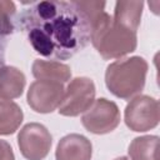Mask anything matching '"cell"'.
Segmentation results:
<instances>
[{"label": "cell", "mask_w": 160, "mask_h": 160, "mask_svg": "<svg viewBox=\"0 0 160 160\" xmlns=\"http://www.w3.org/2000/svg\"><path fill=\"white\" fill-rule=\"evenodd\" d=\"M142 6V1H118L115 4L112 20L128 29L136 31L141 19Z\"/></svg>", "instance_id": "12"}, {"label": "cell", "mask_w": 160, "mask_h": 160, "mask_svg": "<svg viewBox=\"0 0 160 160\" xmlns=\"http://www.w3.org/2000/svg\"><path fill=\"white\" fill-rule=\"evenodd\" d=\"M0 160H15L12 149L5 140H0Z\"/></svg>", "instance_id": "16"}, {"label": "cell", "mask_w": 160, "mask_h": 160, "mask_svg": "<svg viewBox=\"0 0 160 160\" xmlns=\"http://www.w3.org/2000/svg\"><path fill=\"white\" fill-rule=\"evenodd\" d=\"M22 110L10 99L0 96V135H10L22 121Z\"/></svg>", "instance_id": "13"}, {"label": "cell", "mask_w": 160, "mask_h": 160, "mask_svg": "<svg viewBox=\"0 0 160 160\" xmlns=\"http://www.w3.org/2000/svg\"><path fill=\"white\" fill-rule=\"evenodd\" d=\"M32 75L41 81L64 84L70 79L71 70L68 65L59 61H46L38 59L32 64Z\"/></svg>", "instance_id": "10"}, {"label": "cell", "mask_w": 160, "mask_h": 160, "mask_svg": "<svg viewBox=\"0 0 160 160\" xmlns=\"http://www.w3.org/2000/svg\"><path fill=\"white\" fill-rule=\"evenodd\" d=\"M18 145L28 160H42L51 148V135L48 129L38 122L26 124L18 135Z\"/></svg>", "instance_id": "7"}, {"label": "cell", "mask_w": 160, "mask_h": 160, "mask_svg": "<svg viewBox=\"0 0 160 160\" xmlns=\"http://www.w3.org/2000/svg\"><path fill=\"white\" fill-rule=\"evenodd\" d=\"M92 146L88 138L80 134L64 136L55 151L56 160H91Z\"/></svg>", "instance_id": "9"}, {"label": "cell", "mask_w": 160, "mask_h": 160, "mask_svg": "<svg viewBox=\"0 0 160 160\" xmlns=\"http://www.w3.org/2000/svg\"><path fill=\"white\" fill-rule=\"evenodd\" d=\"M15 12V5L12 1L0 0V64L2 62L4 52V36L10 34L12 30L11 18Z\"/></svg>", "instance_id": "15"}, {"label": "cell", "mask_w": 160, "mask_h": 160, "mask_svg": "<svg viewBox=\"0 0 160 160\" xmlns=\"http://www.w3.org/2000/svg\"><path fill=\"white\" fill-rule=\"evenodd\" d=\"M159 102L151 96H135L125 108V124L132 131L142 132L154 129L159 124Z\"/></svg>", "instance_id": "5"}, {"label": "cell", "mask_w": 160, "mask_h": 160, "mask_svg": "<svg viewBox=\"0 0 160 160\" xmlns=\"http://www.w3.org/2000/svg\"><path fill=\"white\" fill-rule=\"evenodd\" d=\"M90 40L104 59H118L136 49V31L112 20L105 11L91 25Z\"/></svg>", "instance_id": "2"}, {"label": "cell", "mask_w": 160, "mask_h": 160, "mask_svg": "<svg viewBox=\"0 0 160 160\" xmlns=\"http://www.w3.org/2000/svg\"><path fill=\"white\" fill-rule=\"evenodd\" d=\"M159 138L146 135L135 138L129 145V155L131 160H159Z\"/></svg>", "instance_id": "14"}, {"label": "cell", "mask_w": 160, "mask_h": 160, "mask_svg": "<svg viewBox=\"0 0 160 160\" xmlns=\"http://www.w3.org/2000/svg\"><path fill=\"white\" fill-rule=\"evenodd\" d=\"M64 91L65 89L60 82L36 80L28 90V104L36 112H51L59 108Z\"/></svg>", "instance_id": "8"}, {"label": "cell", "mask_w": 160, "mask_h": 160, "mask_svg": "<svg viewBox=\"0 0 160 160\" xmlns=\"http://www.w3.org/2000/svg\"><path fill=\"white\" fill-rule=\"evenodd\" d=\"M36 52L48 58L69 59L90 40L91 24L75 1H40L20 19Z\"/></svg>", "instance_id": "1"}, {"label": "cell", "mask_w": 160, "mask_h": 160, "mask_svg": "<svg viewBox=\"0 0 160 160\" xmlns=\"http://www.w3.org/2000/svg\"><path fill=\"white\" fill-rule=\"evenodd\" d=\"M115 160H128V158H125V156H120V158H116Z\"/></svg>", "instance_id": "17"}, {"label": "cell", "mask_w": 160, "mask_h": 160, "mask_svg": "<svg viewBox=\"0 0 160 160\" xmlns=\"http://www.w3.org/2000/svg\"><path fill=\"white\" fill-rule=\"evenodd\" d=\"M84 128L92 134H108L120 122V111L115 102L108 99H98L81 118Z\"/></svg>", "instance_id": "6"}, {"label": "cell", "mask_w": 160, "mask_h": 160, "mask_svg": "<svg viewBox=\"0 0 160 160\" xmlns=\"http://www.w3.org/2000/svg\"><path fill=\"white\" fill-rule=\"evenodd\" d=\"M25 75L14 66L0 68V96L5 99L19 98L25 88Z\"/></svg>", "instance_id": "11"}, {"label": "cell", "mask_w": 160, "mask_h": 160, "mask_svg": "<svg viewBox=\"0 0 160 160\" xmlns=\"http://www.w3.org/2000/svg\"><path fill=\"white\" fill-rule=\"evenodd\" d=\"M148 62L140 56L116 60L105 72V84L111 94L120 99H130L145 85Z\"/></svg>", "instance_id": "3"}, {"label": "cell", "mask_w": 160, "mask_h": 160, "mask_svg": "<svg viewBox=\"0 0 160 160\" xmlns=\"http://www.w3.org/2000/svg\"><path fill=\"white\" fill-rule=\"evenodd\" d=\"M95 85L89 78H75L64 91L59 105V114L64 116H78L85 112L94 102Z\"/></svg>", "instance_id": "4"}]
</instances>
